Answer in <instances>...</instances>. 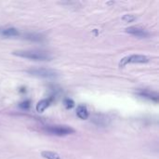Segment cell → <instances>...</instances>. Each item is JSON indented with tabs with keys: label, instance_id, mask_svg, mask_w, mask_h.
<instances>
[{
	"label": "cell",
	"instance_id": "52a82bcc",
	"mask_svg": "<svg viewBox=\"0 0 159 159\" xmlns=\"http://www.w3.org/2000/svg\"><path fill=\"white\" fill-rule=\"evenodd\" d=\"M52 100H53V98L51 97V98H48V99H43V100L39 101V102H37L36 106H35L36 112H38V113H43L44 111H46V109H48V108L49 107V105H50Z\"/></svg>",
	"mask_w": 159,
	"mask_h": 159
},
{
	"label": "cell",
	"instance_id": "8fae6325",
	"mask_svg": "<svg viewBox=\"0 0 159 159\" xmlns=\"http://www.w3.org/2000/svg\"><path fill=\"white\" fill-rule=\"evenodd\" d=\"M41 157L45 159H62L58 153L52 151H43L41 152Z\"/></svg>",
	"mask_w": 159,
	"mask_h": 159
},
{
	"label": "cell",
	"instance_id": "277c9868",
	"mask_svg": "<svg viewBox=\"0 0 159 159\" xmlns=\"http://www.w3.org/2000/svg\"><path fill=\"white\" fill-rule=\"evenodd\" d=\"M150 61V59L142 54H132L127 57H124L123 59L120 60L119 61V67H125L128 64L130 63H146Z\"/></svg>",
	"mask_w": 159,
	"mask_h": 159
},
{
	"label": "cell",
	"instance_id": "5bb4252c",
	"mask_svg": "<svg viewBox=\"0 0 159 159\" xmlns=\"http://www.w3.org/2000/svg\"><path fill=\"white\" fill-rule=\"evenodd\" d=\"M135 19H136V17L135 16H133V15H125L124 17H123V20H125L126 22H132L133 20H135Z\"/></svg>",
	"mask_w": 159,
	"mask_h": 159
},
{
	"label": "cell",
	"instance_id": "7c38bea8",
	"mask_svg": "<svg viewBox=\"0 0 159 159\" xmlns=\"http://www.w3.org/2000/svg\"><path fill=\"white\" fill-rule=\"evenodd\" d=\"M63 104H64L66 109H72L75 106V102L72 99H70V98H66L63 101Z\"/></svg>",
	"mask_w": 159,
	"mask_h": 159
},
{
	"label": "cell",
	"instance_id": "3957f363",
	"mask_svg": "<svg viewBox=\"0 0 159 159\" xmlns=\"http://www.w3.org/2000/svg\"><path fill=\"white\" fill-rule=\"evenodd\" d=\"M27 73L33 76L40 77V78H48V79H53L59 76V73L57 71L49 68H44V67L31 68L27 70Z\"/></svg>",
	"mask_w": 159,
	"mask_h": 159
},
{
	"label": "cell",
	"instance_id": "5b68a950",
	"mask_svg": "<svg viewBox=\"0 0 159 159\" xmlns=\"http://www.w3.org/2000/svg\"><path fill=\"white\" fill-rule=\"evenodd\" d=\"M137 95L140 96L141 98L149 100L153 102L157 103L159 102V95L157 91H153L150 89H140L136 91Z\"/></svg>",
	"mask_w": 159,
	"mask_h": 159
},
{
	"label": "cell",
	"instance_id": "7a4b0ae2",
	"mask_svg": "<svg viewBox=\"0 0 159 159\" xmlns=\"http://www.w3.org/2000/svg\"><path fill=\"white\" fill-rule=\"evenodd\" d=\"M44 131L54 136H67L75 133V129L69 126L64 125H48L43 128Z\"/></svg>",
	"mask_w": 159,
	"mask_h": 159
},
{
	"label": "cell",
	"instance_id": "6da1fadb",
	"mask_svg": "<svg viewBox=\"0 0 159 159\" xmlns=\"http://www.w3.org/2000/svg\"><path fill=\"white\" fill-rule=\"evenodd\" d=\"M13 55L37 61H48L52 60V56L48 52L43 50H16L13 52Z\"/></svg>",
	"mask_w": 159,
	"mask_h": 159
},
{
	"label": "cell",
	"instance_id": "4fadbf2b",
	"mask_svg": "<svg viewBox=\"0 0 159 159\" xmlns=\"http://www.w3.org/2000/svg\"><path fill=\"white\" fill-rule=\"evenodd\" d=\"M20 108H21L22 110H28L30 107H31V102L30 100H25L23 102H21L20 104H19Z\"/></svg>",
	"mask_w": 159,
	"mask_h": 159
},
{
	"label": "cell",
	"instance_id": "8992f818",
	"mask_svg": "<svg viewBox=\"0 0 159 159\" xmlns=\"http://www.w3.org/2000/svg\"><path fill=\"white\" fill-rule=\"evenodd\" d=\"M126 32L133 36L139 37V38H147L149 37L150 34L143 28L139 26H130L126 29Z\"/></svg>",
	"mask_w": 159,
	"mask_h": 159
},
{
	"label": "cell",
	"instance_id": "30bf717a",
	"mask_svg": "<svg viewBox=\"0 0 159 159\" xmlns=\"http://www.w3.org/2000/svg\"><path fill=\"white\" fill-rule=\"evenodd\" d=\"M1 34L6 37H14V36H18L20 34L19 31L14 27H8V28L3 29Z\"/></svg>",
	"mask_w": 159,
	"mask_h": 159
},
{
	"label": "cell",
	"instance_id": "9c48e42d",
	"mask_svg": "<svg viewBox=\"0 0 159 159\" xmlns=\"http://www.w3.org/2000/svg\"><path fill=\"white\" fill-rule=\"evenodd\" d=\"M24 38L27 39V40H30V41H33V42H42L45 37L39 34H36V33H28V34H24Z\"/></svg>",
	"mask_w": 159,
	"mask_h": 159
},
{
	"label": "cell",
	"instance_id": "ba28073f",
	"mask_svg": "<svg viewBox=\"0 0 159 159\" xmlns=\"http://www.w3.org/2000/svg\"><path fill=\"white\" fill-rule=\"evenodd\" d=\"M76 116L82 119V120H85V119H88L89 116V110L87 108L86 105L84 104H80L77 106V109H76Z\"/></svg>",
	"mask_w": 159,
	"mask_h": 159
}]
</instances>
